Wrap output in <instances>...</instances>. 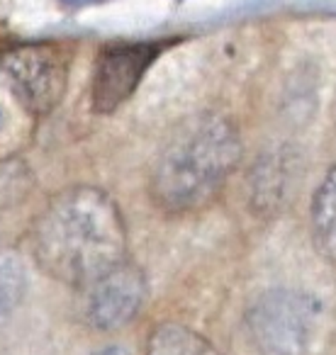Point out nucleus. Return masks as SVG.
<instances>
[{
  "instance_id": "obj_7",
  "label": "nucleus",
  "mask_w": 336,
  "mask_h": 355,
  "mask_svg": "<svg viewBox=\"0 0 336 355\" xmlns=\"http://www.w3.org/2000/svg\"><path fill=\"white\" fill-rule=\"evenodd\" d=\"M292 183L290 156L285 151L263 153L256 161L251 173V195L253 205L261 212H271L273 207L283 202Z\"/></svg>"
},
{
  "instance_id": "obj_1",
  "label": "nucleus",
  "mask_w": 336,
  "mask_h": 355,
  "mask_svg": "<svg viewBox=\"0 0 336 355\" xmlns=\"http://www.w3.org/2000/svg\"><path fill=\"white\" fill-rule=\"evenodd\" d=\"M32 251L47 275L85 290L129 261L122 209L105 190L93 185L61 190L37 217Z\"/></svg>"
},
{
  "instance_id": "obj_12",
  "label": "nucleus",
  "mask_w": 336,
  "mask_h": 355,
  "mask_svg": "<svg viewBox=\"0 0 336 355\" xmlns=\"http://www.w3.org/2000/svg\"><path fill=\"white\" fill-rule=\"evenodd\" d=\"M66 3H88V0H66Z\"/></svg>"
},
{
  "instance_id": "obj_3",
  "label": "nucleus",
  "mask_w": 336,
  "mask_h": 355,
  "mask_svg": "<svg viewBox=\"0 0 336 355\" xmlns=\"http://www.w3.org/2000/svg\"><path fill=\"white\" fill-rule=\"evenodd\" d=\"M246 329L263 355H314L326 331V306L305 290H268L246 311Z\"/></svg>"
},
{
  "instance_id": "obj_4",
  "label": "nucleus",
  "mask_w": 336,
  "mask_h": 355,
  "mask_svg": "<svg viewBox=\"0 0 336 355\" xmlns=\"http://www.w3.org/2000/svg\"><path fill=\"white\" fill-rule=\"evenodd\" d=\"M0 71L35 119L59 107L66 95L71 51L61 44H25L0 54Z\"/></svg>"
},
{
  "instance_id": "obj_2",
  "label": "nucleus",
  "mask_w": 336,
  "mask_h": 355,
  "mask_svg": "<svg viewBox=\"0 0 336 355\" xmlns=\"http://www.w3.org/2000/svg\"><path fill=\"white\" fill-rule=\"evenodd\" d=\"M242 151V134L229 114L203 110L180 119L153 161V205L171 217L205 209L239 168Z\"/></svg>"
},
{
  "instance_id": "obj_5",
  "label": "nucleus",
  "mask_w": 336,
  "mask_h": 355,
  "mask_svg": "<svg viewBox=\"0 0 336 355\" xmlns=\"http://www.w3.org/2000/svg\"><path fill=\"white\" fill-rule=\"evenodd\" d=\"M166 42L108 44L95 59L90 80V107L98 114H112L137 93L146 71L166 49Z\"/></svg>"
},
{
  "instance_id": "obj_9",
  "label": "nucleus",
  "mask_w": 336,
  "mask_h": 355,
  "mask_svg": "<svg viewBox=\"0 0 336 355\" xmlns=\"http://www.w3.org/2000/svg\"><path fill=\"white\" fill-rule=\"evenodd\" d=\"M146 355H224L212 340L176 321L158 324L146 340Z\"/></svg>"
},
{
  "instance_id": "obj_10",
  "label": "nucleus",
  "mask_w": 336,
  "mask_h": 355,
  "mask_svg": "<svg viewBox=\"0 0 336 355\" xmlns=\"http://www.w3.org/2000/svg\"><path fill=\"white\" fill-rule=\"evenodd\" d=\"M27 292L25 263L15 253H0V316L10 314Z\"/></svg>"
},
{
  "instance_id": "obj_11",
  "label": "nucleus",
  "mask_w": 336,
  "mask_h": 355,
  "mask_svg": "<svg viewBox=\"0 0 336 355\" xmlns=\"http://www.w3.org/2000/svg\"><path fill=\"white\" fill-rule=\"evenodd\" d=\"M93 355H129L124 348H119V345H110V348H103V350H98V353H93Z\"/></svg>"
},
{
  "instance_id": "obj_6",
  "label": "nucleus",
  "mask_w": 336,
  "mask_h": 355,
  "mask_svg": "<svg viewBox=\"0 0 336 355\" xmlns=\"http://www.w3.org/2000/svg\"><path fill=\"white\" fill-rule=\"evenodd\" d=\"M81 292L88 324L98 331H119L139 316L149 295V280L137 263L127 261Z\"/></svg>"
},
{
  "instance_id": "obj_8",
  "label": "nucleus",
  "mask_w": 336,
  "mask_h": 355,
  "mask_svg": "<svg viewBox=\"0 0 336 355\" xmlns=\"http://www.w3.org/2000/svg\"><path fill=\"white\" fill-rule=\"evenodd\" d=\"M312 239L317 251L336 266V163L312 198Z\"/></svg>"
}]
</instances>
